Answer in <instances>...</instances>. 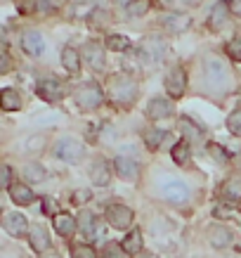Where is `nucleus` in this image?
I'll return each mask as SVG.
<instances>
[{"label":"nucleus","mask_w":241,"mask_h":258,"mask_svg":"<svg viewBox=\"0 0 241 258\" xmlns=\"http://www.w3.org/2000/svg\"><path fill=\"white\" fill-rule=\"evenodd\" d=\"M29 242H31L33 251H38V253L50 249V237H47L45 227H40V225H33L29 230Z\"/></svg>","instance_id":"nucleus-19"},{"label":"nucleus","mask_w":241,"mask_h":258,"mask_svg":"<svg viewBox=\"0 0 241 258\" xmlns=\"http://www.w3.org/2000/svg\"><path fill=\"white\" fill-rule=\"evenodd\" d=\"M43 145H45V138H40V135H38V140H31V142H29V149H36V147H43Z\"/></svg>","instance_id":"nucleus-43"},{"label":"nucleus","mask_w":241,"mask_h":258,"mask_svg":"<svg viewBox=\"0 0 241 258\" xmlns=\"http://www.w3.org/2000/svg\"><path fill=\"white\" fill-rule=\"evenodd\" d=\"M10 197H12V202L19 204V206L33 204V192H31V187H26L24 182H15V185L10 187Z\"/></svg>","instance_id":"nucleus-21"},{"label":"nucleus","mask_w":241,"mask_h":258,"mask_svg":"<svg viewBox=\"0 0 241 258\" xmlns=\"http://www.w3.org/2000/svg\"><path fill=\"white\" fill-rule=\"evenodd\" d=\"M132 218H135L132 209L123 206V204H111V206H107V220H109L114 227H118V230L130 227L132 225Z\"/></svg>","instance_id":"nucleus-6"},{"label":"nucleus","mask_w":241,"mask_h":258,"mask_svg":"<svg viewBox=\"0 0 241 258\" xmlns=\"http://www.w3.org/2000/svg\"><path fill=\"white\" fill-rule=\"evenodd\" d=\"M114 166H116V171L121 178L130 180V178H137V173H140V164L130 157H116L114 159Z\"/></svg>","instance_id":"nucleus-18"},{"label":"nucleus","mask_w":241,"mask_h":258,"mask_svg":"<svg viewBox=\"0 0 241 258\" xmlns=\"http://www.w3.org/2000/svg\"><path fill=\"white\" fill-rule=\"evenodd\" d=\"M78 227H81V232L86 235V239H97V237L102 235L100 220H97V216L90 211H83L78 216Z\"/></svg>","instance_id":"nucleus-10"},{"label":"nucleus","mask_w":241,"mask_h":258,"mask_svg":"<svg viewBox=\"0 0 241 258\" xmlns=\"http://www.w3.org/2000/svg\"><path fill=\"white\" fill-rule=\"evenodd\" d=\"M22 47L26 55L38 57V55H43V50H45V40H43V36H40L38 31H26L22 36Z\"/></svg>","instance_id":"nucleus-11"},{"label":"nucleus","mask_w":241,"mask_h":258,"mask_svg":"<svg viewBox=\"0 0 241 258\" xmlns=\"http://www.w3.org/2000/svg\"><path fill=\"white\" fill-rule=\"evenodd\" d=\"M24 175L31 180V182H43L45 180V168L40 164H36V161H31V164L24 166Z\"/></svg>","instance_id":"nucleus-28"},{"label":"nucleus","mask_w":241,"mask_h":258,"mask_svg":"<svg viewBox=\"0 0 241 258\" xmlns=\"http://www.w3.org/2000/svg\"><path fill=\"white\" fill-rule=\"evenodd\" d=\"M36 93H38L40 100L45 102H59L66 95V88H64L62 81L57 79H43L36 83Z\"/></svg>","instance_id":"nucleus-5"},{"label":"nucleus","mask_w":241,"mask_h":258,"mask_svg":"<svg viewBox=\"0 0 241 258\" xmlns=\"http://www.w3.org/2000/svg\"><path fill=\"white\" fill-rule=\"evenodd\" d=\"M149 8H151V0H130L128 3V15L142 17L149 12Z\"/></svg>","instance_id":"nucleus-30"},{"label":"nucleus","mask_w":241,"mask_h":258,"mask_svg":"<svg viewBox=\"0 0 241 258\" xmlns=\"http://www.w3.org/2000/svg\"><path fill=\"white\" fill-rule=\"evenodd\" d=\"M161 24H164V26L171 33H180V31H185L187 26L192 24V17H189V15H182V12H171V15H164V17H161Z\"/></svg>","instance_id":"nucleus-16"},{"label":"nucleus","mask_w":241,"mask_h":258,"mask_svg":"<svg viewBox=\"0 0 241 258\" xmlns=\"http://www.w3.org/2000/svg\"><path fill=\"white\" fill-rule=\"evenodd\" d=\"M161 195L173 204H182L187 197H189V187H187L182 180L171 178V180H164V182H161Z\"/></svg>","instance_id":"nucleus-7"},{"label":"nucleus","mask_w":241,"mask_h":258,"mask_svg":"<svg viewBox=\"0 0 241 258\" xmlns=\"http://www.w3.org/2000/svg\"><path fill=\"white\" fill-rule=\"evenodd\" d=\"M3 227H5V232H10L12 237L29 235V232H26V230H29V223L24 218V213H8V216L3 218Z\"/></svg>","instance_id":"nucleus-9"},{"label":"nucleus","mask_w":241,"mask_h":258,"mask_svg":"<svg viewBox=\"0 0 241 258\" xmlns=\"http://www.w3.org/2000/svg\"><path fill=\"white\" fill-rule=\"evenodd\" d=\"M102 258H125V256H123V246H116V244H109L107 249L102 251Z\"/></svg>","instance_id":"nucleus-37"},{"label":"nucleus","mask_w":241,"mask_h":258,"mask_svg":"<svg viewBox=\"0 0 241 258\" xmlns=\"http://www.w3.org/2000/svg\"><path fill=\"white\" fill-rule=\"evenodd\" d=\"M71 256L73 258H97L93 246H88V244H73L71 246Z\"/></svg>","instance_id":"nucleus-33"},{"label":"nucleus","mask_w":241,"mask_h":258,"mask_svg":"<svg viewBox=\"0 0 241 258\" xmlns=\"http://www.w3.org/2000/svg\"><path fill=\"white\" fill-rule=\"evenodd\" d=\"M147 114H149V118H154V121L168 118L173 114V102L164 100V97H154V100L147 104Z\"/></svg>","instance_id":"nucleus-14"},{"label":"nucleus","mask_w":241,"mask_h":258,"mask_svg":"<svg viewBox=\"0 0 241 258\" xmlns=\"http://www.w3.org/2000/svg\"><path fill=\"white\" fill-rule=\"evenodd\" d=\"M229 10H232L234 15L241 17V0H229Z\"/></svg>","instance_id":"nucleus-41"},{"label":"nucleus","mask_w":241,"mask_h":258,"mask_svg":"<svg viewBox=\"0 0 241 258\" xmlns=\"http://www.w3.org/2000/svg\"><path fill=\"white\" fill-rule=\"evenodd\" d=\"M88 199H90V195H88L86 189H81V192L73 195V204H83V202H88Z\"/></svg>","instance_id":"nucleus-40"},{"label":"nucleus","mask_w":241,"mask_h":258,"mask_svg":"<svg viewBox=\"0 0 241 258\" xmlns=\"http://www.w3.org/2000/svg\"><path fill=\"white\" fill-rule=\"evenodd\" d=\"M83 59H86L93 69H104V47L97 43V40H93V43H86V47H83Z\"/></svg>","instance_id":"nucleus-13"},{"label":"nucleus","mask_w":241,"mask_h":258,"mask_svg":"<svg viewBox=\"0 0 241 258\" xmlns=\"http://www.w3.org/2000/svg\"><path fill=\"white\" fill-rule=\"evenodd\" d=\"M164 3L168 5V8H171V5H189L192 0H164Z\"/></svg>","instance_id":"nucleus-45"},{"label":"nucleus","mask_w":241,"mask_h":258,"mask_svg":"<svg viewBox=\"0 0 241 258\" xmlns=\"http://www.w3.org/2000/svg\"><path fill=\"white\" fill-rule=\"evenodd\" d=\"M187 157H189V142L182 140V142H178V145L173 147V159H175L178 164H185Z\"/></svg>","instance_id":"nucleus-34"},{"label":"nucleus","mask_w":241,"mask_h":258,"mask_svg":"<svg viewBox=\"0 0 241 258\" xmlns=\"http://www.w3.org/2000/svg\"><path fill=\"white\" fill-rule=\"evenodd\" d=\"M40 258H62L59 253H45V256H40Z\"/></svg>","instance_id":"nucleus-46"},{"label":"nucleus","mask_w":241,"mask_h":258,"mask_svg":"<svg viewBox=\"0 0 241 258\" xmlns=\"http://www.w3.org/2000/svg\"><path fill=\"white\" fill-rule=\"evenodd\" d=\"M227 55H229V59H234V62H241V38H234L227 43Z\"/></svg>","instance_id":"nucleus-35"},{"label":"nucleus","mask_w":241,"mask_h":258,"mask_svg":"<svg viewBox=\"0 0 241 258\" xmlns=\"http://www.w3.org/2000/svg\"><path fill=\"white\" fill-rule=\"evenodd\" d=\"M123 251L125 253H130V256H135V253H140L142 251V232L140 230H132V232H128V237L123 239Z\"/></svg>","instance_id":"nucleus-25"},{"label":"nucleus","mask_w":241,"mask_h":258,"mask_svg":"<svg viewBox=\"0 0 241 258\" xmlns=\"http://www.w3.org/2000/svg\"><path fill=\"white\" fill-rule=\"evenodd\" d=\"M180 131L185 133L187 142H189V140H199V138H203V131L194 123V121H189V118H180Z\"/></svg>","instance_id":"nucleus-27"},{"label":"nucleus","mask_w":241,"mask_h":258,"mask_svg":"<svg viewBox=\"0 0 241 258\" xmlns=\"http://www.w3.org/2000/svg\"><path fill=\"white\" fill-rule=\"evenodd\" d=\"M8 69H10V55H8V52H3V64H0V71L5 74Z\"/></svg>","instance_id":"nucleus-44"},{"label":"nucleus","mask_w":241,"mask_h":258,"mask_svg":"<svg viewBox=\"0 0 241 258\" xmlns=\"http://www.w3.org/2000/svg\"><path fill=\"white\" fill-rule=\"evenodd\" d=\"M0 107L5 111H17L22 107V95L12 90V88H5L3 93H0Z\"/></svg>","instance_id":"nucleus-22"},{"label":"nucleus","mask_w":241,"mask_h":258,"mask_svg":"<svg viewBox=\"0 0 241 258\" xmlns=\"http://www.w3.org/2000/svg\"><path fill=\"white\" fill-rule=\"evenodd\" d=\"M142 52H144L147 59L158 62V59L166 55V43L158 38V36H149V38H144V43H142Z\"/></svg>","instance_id":"nucleus-15"},{"label":"nucleus","mask_w":241,"mask_h":258,"mask_svg":"<svg viewBox=\"0 0 241 258\" xmlns=\"http://www.w3.org/2000/svg\"><path fill=\"white\" fill-rule=\"evenodd\" d=\"M166 138V131H158V128H147L144 131V142H147L149 149H156Z\"/></svg>","instance_id":"nucleus-29"},{"label":"nucleus","mask_w":241,"mask_h":258,"mask_svg":"<svg viewBox=\"0 0 241 258\" xmlns=\"http://www.w3.org/2000/svg\"><path fill=\"white\" fill-rule=\"evenodd\" d=\"M55 230L62 237H69L76 230V220L71 218L69 213H59V216H55Z\"/></svg>","instance_id":"nucleus-26"},{"label":"nucleus","mask_w":241,"mask_h":258,"mask_svg":"<svg viewBox=\"0 0 241 258\" xmlns=\"http://www.w3.org/2000/svg\"><path fill=\"white\" fill-rule=\"evenodd\" d=\"M220 197L222 199H227V202H232V204H236V202H241V175H234V178H229L220 187Z\"/></svg>","instance_id":"nucleus-20"},{"label":"nucleus","mask_w":241,"mask_h":258,"mask_svg":"<svg viewBox=\"0 0 241 258\" xmlns=\"http://www.w3.org/2000/svg\"><path fill=\"white\" fill-rule=\"evenodd\" d=\"M236 164H239V168H241V152L236 154Z\"/></svg>","instance_id":"nucleus-48"},{"label":"nucleus","mask_w":241,"mask_h":258,"mask_svg":"<svg viewBox=\"0 0 241 258\" xmlns=\"http://www.w3.org/2000/svg\"><path fill=\"white\" fill-rule=\"evenodd\" d=\"M10 173H12L10 171V166H3V175H0V180H3V187L5 189L12 187V185H10Z\"/></svg>","instance_id":"nucleus-39"},{"label":"nucleus","mask_w":241,"mask_h":258,"mask_svg":"<svg viewBox=\"0 0 241 258\" xmlns=\"http://www.w3.org/2000/svg\"><path fill=\"white\" fill-rule=\"evenodd\" d=\"M208 242L210 246H215V249H225L232 244V232L222 225H210L208 227Z\"/></svg>","instance_id":"nucleus-17"},{"label":"nucleus","mask_w":241,"mask_h":258,"mask_svg":"<svg viewBox=\"0 0 241 258\" xmlns=\"http://www.w3.org/2000/svg\"><path fill=\"white\" fill-rule=\"evenodd\" d=\"M73 97H76V104L81 107V109L86 111H93L97 109V107H102V102H104V93H102V88L97 86V83H83V86L76 88V93H73Z\"/></svg>","instance_id":"nucleus-3"},{"label":"nucleus","mask_w":241,"mask_h":258,"mask_svg":"<svg viewBox=\"0 0 241 258\" xmlns=\"http://www.w3.org/2000/svg\"><path fill=\"white\" fill-rule=\"evenodd\" d=\"M185 88H187V74L182 67H175V69H171V74L166 76V90H168V95L171 97H182L185 95Z\"/></svg>","instance_id":"nucleus-8"},{"label":"nucleus","mask_w":241,"mask_h":258,"mask_svg":"<svg viewBox=\"0 0 241 258\" xmlns=\"http://www.w3.org/2000/svg\"><path fill=\"white\" fill-rule=\"evenodd\" d=\"M229 12H232V10H229V3H225V0L215 3L213 10L208 12V26L213 29V31L222 29V26L227 24V15H229Z\"/></svg>","instance_id":"nucleus-12"},{"label":"nucleus","mask_w":241,"mask_h":258,"mask_svg":"<svg viewBox=\"0 0 241 258\" xmlns=\"http://www.w3.org/2000/svg\"><path fill=\"white\" fill-rule=\"evenodd\" d=\"M208 152L215 154V161H218V164H227V161H229V154H227L220 145H208Z\"/></svg>","instance_id":"nucleus-36"},{"label":"nucleus","mask_w":241,"mask_h":258,"mask_svg":"<svg viewBox=\"0 0 241 258\" xmlns=\"http://www.w3.org/2000/svg\"><path fill=\"white\" fill-rule=\"evenodd\" d=\"M137 258H158V256H154V253H140Z\"/></svg>","instance_id":"nucleus-47"},{"label":"nucleus","mask_w":241,"mask_h":258,"mask_svg":"<svg viewBox=\"0 0 241 258\" xmlns=\"http://www.w3.org/2000/svg\"><path fill=\"white\" fill-rule=\"evenodd\" d=\"M43 209H45V213H55V202H52V199H45V202H43Z\"/></svg>","instance_id":"nucleus-42"},{"label":"nucleus","mask_w":241,"mask_h":258,"mask_svg":"<svg viewBox=\"0 0 241 258\" xmlns=\"http://www.w3.org/2000/svg\"><path fill=\"white\" fill-rule=\"evenodd\" d=\"M62 64L69 74H78V69H81V55H78L73 47H64L62 50Z\"/></svg>","instance_id":"nucleus-24"},{"label":"nucleus","mask_w":241,"mask_h":258,"mask_svg":"<svg viewBox=\"0 0 241 258\" xmlns=\"http://www.w3.org/2000/svg\"><path fill=\"white\" fill-rule=\"evenodd\" d=\"M203 76H206V81H208V86L213 90H227L234 83V74L227 67V62H222L220 57L213 55L203 59Z\"/></svg>","instance_id":"nucleus-1"},{"label":"nucleus","mask_w":241,"mask_h":258,"mask_svg":"<svg viewBox=\"0 0 241 258\" xmlns=\"http://www.w3.org/2000/svg\"><path fill=\"white\" fill-rule=\"evenodd\" d=\"M107 47L114 50V52H123V50L130 47V40L125 38V36H109V38H107Z\"/></svg>","instance_id":"nucleus-31"},{"label":"nucleus","mask_w":241,"mask_h":258,"mask_svg":"<svg viewBox=\"0 0 241 258\" xmlns=\"http://www.w3.org/2000/svg\"><path fill=\"white\" fill-rule=\"evenodd\" d=\"M109 97L116 104H132L135 97H137V81L132 76H125V74H116L109 79Z\"/></svg>","instance_id":"nucleus-2"},{"label":"nucleus","mask_w":241,"mask_h":258,"mask_svg":"<svg viewBox=\"0 0 241 258\" xmlns=\"http://www.w3.org/2000/svg\"><path fill=\"white\" fill-rule=\"evenodd\" d=\"M227 128H229V133L241 138V109L232 111L229 116H227Z\"/></svg>","instance_id":"nucleus-32"},{"label":"nucleus","mask_w":241,"mask_h":258,"mask_svg":"<svg viewBox=\"0 0 241 258\" xmlns=\"http://www.w3.org/2000/svg\"><path fill=\"white\" fill-rule=\"evenodd\" d=\"M17 8L19 12H33V10H38V0H17Z\"/></svg>","instance_id":"nucleus-38"},{"label":"nucleus","mask_w":241,"mask_h":258,"mask_svg":"<svg viewBox=\"0 0 241 258\" xmlns=\"http://www.w3.org/2000/svg\"><path fill=\"white\" fill-rule=\"evenodd\" d=\"M55 157H59L62 161H69V164H76L83 159V145L73 138H62L55 145Z\"/></svg>","instance_id":"nucleus-4"},{"label":"nucleus","mask_w":241,"mask_h":258,"mask_svg":"<svg viewBox=\"0 0 241 258\" xmlns=\"http://www.w3.org/2000/svg\"><path fill=\"white\" fill-rule=\"evenodd\" d=\"M93 182L95 185H100V187H104V185H109L111 180V168L107 161H97V164L93 166Z\"/></svg>","instance_id":"nucleus-23"}]
</instances>
